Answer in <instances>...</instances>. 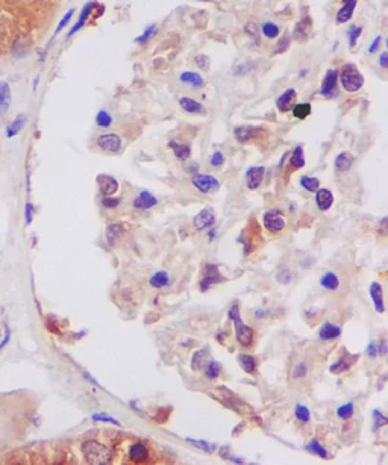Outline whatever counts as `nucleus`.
<instances>
[{
	"label": "nucleus",
	"mask_w": 388,
	"mask_h": 465,
	"mask_svg": "<svg viewBox=\"0 0 388 465\" xmlns=\"http://www.w3.org/2000/svg\"><path fill=\"white\" fill-rule=\"evenodd\" d=\"M91 420L93 421H103V423H111V425H116L118 426L120 423L117 421L116 418H113V417H110V415H105V414H94L93 417H91Z\"/></svg>",
	"instance_id": "45"
},
{
	"label": "nucleus",
	"mask_w": 388,
	"mask_h": 465,
	"mask_svg": "<svg viewBox=\"0 0 388 465\" xmlns=\"http://www.w3.org/2000/svg\"><path fill=\"white\" fill-rule=\"evenodd\" d=\"M288 44H290V36L285 35L284 36V39L277 44V47H276V53H281V52H284L287 47H288Z\"/></svg>",
	"instance_id": "52"
},
{
	"label": "nucleus",
	"mask_w": 388,
	"mask_h": 465,
	"mask_svg": "<svg viewBox=\"0 0 388 465\" xmlns=\"http://www.w3.org/2000/svg\"><path fill=\"white\" fill-rule=\"evenodd\" d=\"M25 124H26V115L25 114H20V115H17L15 117V120L8 126V129H6V135L9 137V138H12V137H15L23 128H25Z\"/></svg>",
	"instance_id": "25"
},
{
	"label": "nucleus",
	"mask_w": 388,
	"mask_h": 465,
	"mask_svg": "<svg viewBox=\"0 0 388 465\" xmlns=\"http://www.w3.org/2000/svg\"><path fill=\"white\" fill-rule=\"evenodd\" d=\"M215 237V229H211V232H209V238L212 240Z\"/></svg>",
	"instance_id": "61"
},
{
	"label": "nucleus",
	"mask_w": 388,
	"mask_h": 465,
	"mask_svg": "<svg viewBox=\"0 0 388 465\" xmlns=\"http://www.w3.org/2000/svg\"><path fill=\"white\" fill-rule=\"evenodd\" d=\"M307 450L311 452V453H314V455H317V456H320V458H328V453H326L325 447H323L320 442H317V441L310 442V444L307 446Z\"/></svg>",
	"instance_id": "39"
},
{
	"label": "nucleus",
	"mask_w": 388,
	"mask_h": 465,
	"mask_svg": "<svg viewBox=\"0 0 388 465\" xmlns=\"http://www.w3.org/2000/svg\"><path fill=\"white\" fill-rule=\"evenodd\" d=\"M97 183H99V189L103 196H113L118 189V182L113 176H108V175H99Z\"/></svg>",
	"instance_id": "13"
},
{
	"label": "nucleus",
	"mask_w": 388,
	"mask_h": 465,
	"mask_svg": "<svg viewBox=\"0 0 388 465\" xmlns=\"http://www.w3.org/2000/svg\"><path fill=\"white\" fill-rule=\"evenodd\" d=\"M154 32H155V25L149 26V28L146 29V32H144L143 35L140 36V38H137L135 41H137V43H140V44H143V43H146V41H147V39L150 38V35H152Z\"/></svg>",
	"instance_id": "48"
},
{
	"label": "nucleus",
	"mask_w": 388,
	"mask_h": 465,
	"mask_svg": "<svg viewBox=\"0 0 388 465\" xmlns=\"http://www.w3.org/2000/svg\"><path fill=\"white\" fill-rule=\"evenodd\" d=\"M290 165L293 167V168H302L304 165H305V158H304V149H302V145H297L294 150H293V153H291V158H290Z\"/></svg>",
	"instance_id": "29"
},
{
	"label": "nucleus",
	"mask_w": 388,
	"mask_h": 465,
	"mask_svg": "<svg viewBox=\"0 0 388 465\" xmlns=\"http://www.w3.org/2000/svg\"><path fill=\"white\" fill-rule=\"evenodd\" d=\"M223 162H225L223 153H222V152H215V153L212 155V158H211V165H212V167H220V165H223Z\"/></svg>",
	"instance_id": "47"
},
{
	"label": "nucleus",
	"mask_w": 388,
	"mask_h": 465,
	"mask_svg": "<svg viewBox=\"0 0 388 465\" xmlns=\"http://www.w3.org/2000/svg\"><path fill=\"white\" fill-rule=\"evenodd\" d=\"M387 59H388L387 53H382V55H381V66H382L384 69L387 67Z\"/></svg>",
	"instance_id": "60"
},
{
	"label": "nucleus",
	"mask_w": 388,
	"mask_h": 465,
	"mask_svg": "<svg viewBox=\"0 0 388 465\" xmlns=\"http://www.w3.org/2000/svg\"><path fill=\"white\" fill-rule=\"evenodd\" d=\"M353 411H355V406H353L352 401H349V403H346V405H343L337 409V415L341 420H349L353 417Z\"/></svg>",
	"instance_id": "34"
},
{
	"label": "nucleus",
	"mask_w": 388,
	"mask_h": 465,
	"mask_svg": "<svg viewBox=\"0 0 388 465\" xmlns=\"http://www.w3.org/2000/svg\"><path fill=\"white\" fill-rule=\"evenodd\" d=\"M337 80H338V73L337 70H328L325 79H323V85L320 93L329 99L337 96Z\"/></svg>",
	"instance_id": "7"
},
{
	"label": "nucleus",
	"mask_w": 388,
	"mask_h": 465,
	"mask_svg": "<svg viewBox=\"0 0 388 465\" xmlns=\"http://www.w3.org/2000/svg\"><path fill=\"white\" fill-rule=\"evenodd\" d=\"M228 315H229V319L233 320L235 323V333H236V341L241 344V346H250L252 344V341H253V335H255V332H253V329L252 327H249L247 324H244V323L241 322V319H240V309H238V305H233L232 308L229 309V312H228Z\"/></svg>",
	"instance_id": "2"
},
{
	"label": "nucleus",
	"mask_w": 388,
	"mask_h": 465,
	"mask_svg": "<svg viewBox=\"0 0 388 465\" xmlns=\"http://www.w3.org/2000/svg\"><path fill=\"white\" fill-rule=\"evenodd\" d=\"M264 178V167H252L246 173V182L249 189H256L260 188L261 182Z\"/></svg>",
	"instance_id": "14"
},
{
	"label": "nucleus",
	"mask_w": 388,
	"mask_h": 465,
	"mask_svg": "<svg viewBox=\"0 0 388 465\" xmlns=\"http://www.w3.org/2000/svg\"><path fill=\"white\" fill-rule=\"evenodd\" d=\"M96 123L100 128H110L113 124V117L105 109H102V111H99V114L96 117Z\"/></svg>",
	"instance_id": "35"
},
{
	"label": "nucleus",
	"mask_w": 388,
	"mask_h": 465,
	"mask_svg": "<svg viewBox=\"0 0 388 465\" xmlns=\"http://www.w3.org/2000/svg\"><path fill=\"white\" fill-rule=\"evenodd\" d=\"M356 359V356H350V355H344L343 358L340 359V361H337L335 364H332L331 365V373H334V374H340V373H344V371H348L350 367L353 365V361Z\"/></svg>",
	"instance_id": "21"
},
{
	"label": "nucleus",
	"mask_w": 388,
	"mask_h": 465,
	"mask_svg": "<svg viewBox=\"0 0 388 465\" xmlns=\"http://www.w3.org/2000/svg\"><path fill=\"white\" fill-rule=\"evenodd\" d=\"M238 362H240V367L246 371V373H255L256 371V359L250 355H240L238 356Z\"/></svg>",
	"instance_id": "28"
},
{
	"label": "nucleus",
	"mask_w": 388,
	"mask_h": 465,
	"mask_svg": "<svg viewBox=\"0 0 388 465\" xmlns=\"http://www.w3.org/2000/svg\"><path fill=\"white\" fill-rule=\"evenodd\" d=\"M129 459L135 464H143L149 459V450L144 444L135 442L129 447Z\"/></svg>",
	"instance_id": "11"
},
{
	"label": "nucleus",
	"mask_w": 388,
	"mask_h": 465,
	"mask_svg": "<svg viewBox=\"0 0 388 465\" xmlns=\"http://www.w3.org/2000/svg\"><path fill=\"white\" fill-rule=\"evenodd\" d=\"M179 105L182 107V109L185 112H190V114H203V107L199 102L190 99V97H181L179 99Z\"/></svg>",
	"instance_id": "27"
},
{
	"label": "nucleus",
	"mask_w": 388,
	"mask_h": 465,
	"mask_svg": "<svg viewBox=\"0 0 388 465\" xmlns=\"http://www.w3.org/2000/svg\"><path fill=\"white\" fill-rule=\"evenodd\" d=\"M379 43H381V36H378L373 43H372V46H370V49H369V52L370 53H373L375 50H378V47H379Z\"/></svg>",
	"instance_id": "59"
},
{
	"label": "nucleus",
	"mask_w": 388,
	"mask_h": 465,
	"mask_svg": "<svg viewBox=\"0 0 388 465\" xmlns=\"http://www.w3.org/2000/svg\"><path fill=\"white\" fill-rule=\"evenodd\" d=\"M73 14H75V9H70V11H67V14L62 17V20L59 22V25H58V28H56V31H55V35H58L66 26H67V23L70 22V18L73 17Z\"/></svg>",
	"instance_id": "43"
},
{
	"label": "nucleus",
	"mask_w": 388,
	"mask_h": 465,
	"mask_svg": "<svg viewBox=\"0 0 388 465\" xmlns=\"http://www.w3.org/2000/svg\"><path fill=\"white\" fill-rule=\"evenodd\" d=\"M387 221H388V217H384L381 221H379V232H381V235H387Z\"/></svg>",
	"instance_id": "55"
},
{
	"label": "nucleus",
	"mask_w": 388,
	"mask_h": 465,
	"mask_svg": "<svg viewBox=\"0 0 388 465\" xmlns=\"http://www.w3.org/2000/svg\"><path fill=\"white\" fill-rule=\"evenodd\" d=\"M188 441H190V442H193L194 446L200 447L202 450H208V452L211 450V449H209V444H206L205 441H193V439H188Z\"/></svg>",
	"instance_id": "56"
},
{
	"label": "nucleus",
	"mask_w": 388,
	"mask_h": 465,
	"mask_svg": "<svg viewBox=\"0 0 388 465\" xmlns=\"http://www.w3.org/2000/svg\"><path fill=\"white\" fill-rule=\"evenodd\" d=\"M318 335H320V340L331 341V340H335L341 335V327L337 326V324H332V323H325L323 327L320 329Z\"/></svg>",
	"instance_id": "18"
},
{
	"label": "nucleus",
	"mask_w": 388,
	"mask_h": 465,
	"mask_svg": "<svg viewBox=\"0 0 388 465\" xmlns=\"http://www.w3.org/2000/svg\"><path fill=\"white\" fill-rule=\"evenodd\" d=\"M9 340H11V332H9V329H6V332H5V336H3V340H2V343H0V350L9 343Z\"/></svg>",
	"instance_id": "57"
},
{
	"label": "nucleus",
	"mask_w": 388,
	"mask_h": 465,
	"mask_svg": "<svg viewBox=\"0 0 388 465\" xmlns=\"http://www.w3.org/2000/svg\"><path fill=\"white\" fill-rule=\"evenodd\" d=\"M256 132H258V129L253 126H238L235 129V138L238 143H249L256 137Z\"/></svg>",
	"instance_id": "17"
},
{
	"label": "nucleus",
	"mask_w": 388,
	"mask_h": 465,
	"mask_svg": "<svg viewBox=\"0 0 388 465\" xmlns=\"http://www.w3.org/2000/svg\"><path fill=\"white\" fill-rule=\"evenodd\" d=\"M294 414H296V418H297L300 423H308L311 420L310 409H308L307 406H304V405H297Z\"/></svg>",
	"instance_id": "37"
},
{
	"label": "nucleus",
	"mask_w": 388,
	"mask_h": 465,
	"mask_svg": "<svg viewBox=\"0 0 388 465\" xmlns=\"http://www.w3.org/2000/svg\"><path fill=\"white\" fill-rule=\"evenodd\" d=\"M373 418H375V426H373V430L379 429V428H382V426H385V425H387V417H385V415H382V412H381V411H375V412H373Z\"/></svg>",
	"instance_id": "42"
},
{
	"label": "nucleus",
	"mask_w": 388,
	"mask_h": 465,
	"mask_svg": "<svg viewBox=\"0 0 388 465\" xmlns=\"http://www.w3.org/2000/svg\"><path fill=\"white\" fill-rule=\"evenodd\" d=\"M214 223H215V215L211 209H202L194 217V227L197 230H206V229L212 227Z\"/></svg>",
	"instance_id": "9"
},
{
	"label": "nucleus",
	"mask_w": 388,
	"mask_h": 465,
	"mask_svg": "<svg viewBox=\"0 0 388 465\" xmlns=\"http://www.w3.org/2000/svg\"><path fill=\"white\" fill-rule=\"evenodd\" d=\"M150 286L152 288H155V289H159V288H164V286H167L170 284V276L165 273V271H158L155 273L152 278H150Z\"/></svg>",
	"instance_id": "30"
},
{
	"label": "nucleus",
	"mask_w": 388,
	"mask_h": 465,
	"mask_svg": "<svg viewBox=\"0 0 388 465\" xmlns=\"http://www.w3.org/2000/svg\"><path fill=\"white\" fill-rule=\"evenodd\" d=\"M296 97H297L296 90L290 88V90L284 91V93L279 96V99H277L276 105H277V108H279L282 112H287V111H290V109L293 108V103H294Z\"/></svg>",
	"instance_id": "16"
},
{
	"label": "nucleus",
	"mask_w": 388,
	"mask_h": 465,
	"mask_svg": "<svg viewBox=\"0 0 388 465\" xmlns=\"http://www.w3.org/2000/svg\"><path fill=\"white\" fill-rule=\"evenodd\" d=\"M352 164H353V156L348 152H343L335 158V168L338 172H349Z\"/></svg>",
	"instance_id": "24"
},
{
	"label": "nucleus",
	"mask_w": 388,
	"mask_h": 465,
	"mask_svg": "<svg viewBox=\"0 0 388 465\" xmlns=\"http://www.w3.org/2000/svg\"><path fill=\"white\" fill-rule=\"evenodd\" d=\"M361 32H362V29H361V28L352 26V29L349 31V46L350 47H353V46L356 44V39H358V36L361 35Z\"/></svg>",
	"instance_id": "46"
},
{
	"label": "nucleus",
	"mask_w": 388,
	"mask_h": 465,
	"mask_svg": "<svg viewBox=\"0 0 388 465\" xmlns=\"http://www.w3.org/2000/svg\"><path fill=\"white\" fill-rule=\"evenodd\" d=\"M179 79H181V82H185V83H190V85H193V87H202L203 85V79L197 74V73L194 72H185L182 73L181 76H179Z\"/></svg>",
	"instance_id": "32"
},
{
	"label": "nucleus",
	"mask_w": 388,
	"mask_h": 465,
	"mask_svg": "<svg viewBox=\"0 0 388 465\" xmlns=\"http://www.w3.org/2000/svg\"><path fill=\"white\" fill-rule=\"evenodd\" d=\"M246 32L252 36V38H255V41L258 43V29H256V26H255L253 23H247V26H246Z\"/></svg>",
	"instance_id": "51"
},
{
	"label": "nucleus",
	"mask_w": 388,
	"mask_h": 465,
	"mask_svg": "<svg viewBox=\"0 0 388 465\" xmlns=\"http://www.w3.org/2000/svg\"><path fill=\"white\" fill-rule=\"evenodd\" d=\"M263 223H264V227L272 232V234H279L284 230L285 227V218L284 215L277 211H267L263 215Z\"/></svg>",
	"instance_id": "5"
},
{
	"label": "nucleus",
	"mask_w": 388,
	"mask_h": 465,
	"mask_svg": "<svg viewBox=\"0 0 388 465\" xmlns=\"http://www.w3.org/2000/svg\"><path fill=\"white\" fill-rule=\"evenodd\" d=\"M291 278H293V274H291L290 271H284V273H281V274L277 276V281L282 282V284H288V282L291 281Z\"/></svg>",
	"instance_id": "53"
},
{
	"label": "nucleus",
	"mask_w": 388,
	"mask_h": 465,
	"mask_svg": "<svg viewBox=\"0 0 388 465\" xmlns=\"http://www.w3.org/2000/svg\"><path fill=\"white\" fill-rule=\"evenodd\" d=\"M263 34L267 36V38H276V36L279 35V28L274 25V23H264L263 25Z\"/></svg>",
	"instance_id": "41"
},
{
	"label": "nucleus",
	"mask_w": 388,
	"mask_h": 465,
	"mask_svg": "<svg viewBox=\"0 0 388 465\" xmlns=\"http://www.w3.org/2000/svg\"><path fill=\"white\" fill-rule=\"evenodd\" d=\"M300 185L307 189V191H311V193H315L317 189H318V186H320V182L317 178H311V176H304L302 179H300Z\"/></svg>",
	"instance_id": "36"
},
{
	"label": "nucleus",
	"mask_w": 388,
	"mask_h": 465,
	"mask_svg": "<svg viewBox=\"0 0 388 465\" xmlns=\"http://www.w3.org/2000/svg\"><path fill=\"white\" fill-rule=\"evenodd\" d=\"M25 218H26V224H31L32 218H34V205L28 203L25 208Z\"/></svg>",
	"instance_id": "50"
},
{
	"label": "nucleus",
	"mask_w": 388,
	"mask_h": 465,
	"mask_svg": "<svg viewBox=\"0 0 388 465\" xmlns=\"http://www.w3.org/2000/svg\"><path fill=\"white\" fill-rule=\"evenodd\" d=\"M120 199H114L113 196H105L103 199H102V205L105 206V208H108V209H114L117 208L118 205H120Z\"/></svg>",
	"instance_id": "44"
},
{
	"label": "nucleus",
	"mask_w": 388,
	"mask_h": 465,
	"mask_svg": "<svg viewBox=\"0 0 388 465\" xmlns=\"http://www.w3.org/2000/svg\"><path fill=\"white\" fill-rule=\"evenodd\" d=\"M305 373H307V365L302 362V364H299V367L296 368V371H294V377H302Z\"/></svg>",
	"instance_id": "54"
},
{
	"label": "nucleus",
	"mask_w": 388,
	"mask_h": 465,
	"mask_svg": "<svg viewBox=\"0 0 388 465\" xmlns=\"http://www.w3.org/2000/svg\"><path fill=\"white\" fill-rule=\"evenodd\" d=\"M97 145L105 152L116 153L121 149V138L117 134H103L97 138Z\"/></svg>",
	"instance_id": "8"
},
{
	"label": "nucleus",
	"mask_w": 388,
	"mask_h": 465,
	"mask_svg": "<svg viewBox=\"0 0 388 465\" xmlns=\"http://www.w3.org/2000/svg\"><path fill=\"white\" fill-rule=\"evenodd\" d=\"M315 202H317V206H318L320 211H328L334 203V196L329 189H326V188L320 189L318 188L315 191Z\"/></svg>",
	"instance_id": "15"
},
{
	"label": "nucleus",
	"mask_w": 388,
	"mask_h": 465,
	"mask_svg": "<svg viewBox=\"0 0 388 465\" xmlns=\"http://www.w3.org/2000/svg\"><path fill=\"white\" fill-rule=\"evenodd\" d=\"M220 370H222L220 362H217V361L209 362V364H208V367H206V370H205V376H206V379H209V381L217 379V377L220 376Z\"/></svg>",
	"instance_id": "33"
},
{
	"label": "nucleus",
	"mask_w": 388,
	"mask_h": 465,
	"mask_svg": "<svg viewBox=\"0 0 388 465\" xmlns=\"http://www.w3.org/2000/svg\"><path fill=\"white\" fill-rule=\"evenodd\" d=\"M223 281V276L220 274L217 265L214 264H206L205 268H203V276L200 279V291H208L209 288L219 282Z\"/></svg>",
	"instance_id": "4"
},
{
	"label": "nucleus",
	"mask_w": 388,
	"mask_h": 465,
	"mask_svg": "<svg viewBox=\"0 0 388 465\" xmlns=\"http://www.w3.org/2000/svg\"><path fill=\"white\" fill-rule=\"evenodd\" d=\"M341 85L346 91L349 93H356L362 88L364 85V77L359 73V70L353 66V64H346L341 69Z\"/></svg>",
	"instance_id": "3"
},
{
	"label": "nucleus",
	"mask_w": 388,
	"mask_h": 465,
	"mask_svg": "<svg viewBox=\"0 0 388 465\" xmlns=\"http://www.w3.org/2000/svg\"><path fill=\"white\" fill-rule=\"evenodd\" d=\"M93 8H94V3L93 2H90V3H87L85 6H83V9H82V12H80V17H79V20L75 23V26L70 29V32L67 34V38H70V36H73L78 31H80L82 28H83V25H85V22L88 20V17H90V14H91V11H93Z\"/></svg>",
	"instance_id": "20"
},
{
	"label": "nucleus",
	"mask_w": 388,
	"mask_h": 465,
	"mask_svg": "<svg viewBox=\"0 0 388 465\" xmlns=\"http://www.w3.org/2000/svg\"><path fill=\"white\" fill-rule=\"evenodd\" d=\"M310 112H311L310 103H300V105H296V107L293 108V114H294V117L299 118V120L307 118V117L310 115Z\"/></svg>",
	"instance_id": "38"
},
{
	"label": "nucleus",
	"mask_w": 388,
	"mask_h": 465,
	"mask_svg": "<svg viewBox=\"0 0 388 465\" xmlns=\"http://www.w3.org/2000/svg\"><path fill=\"white\" fill-rule=\"evenodd\" d=\"M320 285L328 291H337L340 286V279L335 273H326L320 279Z\"/></svg>",
	"instance_id": "26"
},
{
	"label": "nucleus",
	"mask_w": 388,
	"mask_h": 465,
	"mask_svg": "<svg viewBox=\"0 0 388 465\" xmlns=\"http://www.w3.org/2000/svg\"><path fill=\"white\" fill-rule=\"evenodd\" d=\"M83 458L91 465H106L111 462V452L106 446L97 441H87L82 446Z\"/></svg>",
	"instance_id": "1"
},
{
	"label": "nucleus",
	"mask_w": 388,
	"mask_h": 465,
	"mask_svg": "<svg viewBox=\"0 0 388 465\" xmlns=\"http://www.w3.org/2000/svg\"><path fill=\"white\" fill-rule=\"evenodd\" d=\"M121 234H123V226L121 224H110L108 226V229H106V240H108V243L110 244H116L117 240L121 237Z\"/></svg>",
	"instance_id": "31"
},
{
	"label": "nucleus",
	"mask_w": 388,
	"mask_h": 465,
	"mask_svg": "<svg viewBox=\"0 0 388 465\" xmlns=\"http://www.w3.org/2000/svg\"><path fill=\"white\" fill-rule=\"evenodd\" d=\"M156 203H158V199L152 193L149 191H141L138 194V197L134 200V208L138 209V211H147L150 208H154Z\"/></svg>",
	"instance_id": "10"
},
{
	"label": "nucleus",
	"mask_w": 388,
	"mask_h": 465,
	"mask_svg": "<svg viewBox=\"0 0 388 465\" xmlns=\"http://www.w3.org/2000/svg\"><path fill=\"white\" fill-rule=\"evenodd\" d=\"M370 297L373 300V306H375L376 312L384 314L385 312V305H384V291H382L381 284L373 282L370 285Z\"/></svg>",
	"instance_id": "12"
},
{
	"label": "nucleus",
	"mask_w": 388,
	"mask_h": 465,
	"mask_svg": "<svg viewBox=\"0 0 388 465\" xmlns=\"http://www.w3.org/2000/svg\"><path fill=\"white\" fill-rule=\"evenodd\" d=\"M379 347V355H387V341L381 340V344H378Z\"/></svg>",
	"instance_id": "58"
},
{
	"label": "nucleus",
	"mask_w": 388,
	"mask_h": 465,
	"mask_svg": "<svg viewBox=\"0 0 388 465\" xmlns=\"http://www.w3.org/2000/svg\"><path fill=\"white\" fill-rule=\"evenodd\" d=\"M193 185L203 194H208V193H214L220 188V183L219 180L215 179L214 176L211 175H197L193 178Z\"/></svg>",
	"instance_id": "6"
},
{
	"label": "nucleus",
	"mask_w": 388,
	"mask_h": 465,
	"mask_svg": "<svg viewBox=\"0 0 388 465\" xmlns=\"http://www.w3.org/2000/svg\"><path fill=\"white\" fill-rule=\"evenodd\" d=\"M168 145L171 147L176 159H179V161H187L191 156V147L188 144H179L176 141H171Z\"/></svg>",
	"instance_id": "22"
},
{
	"label": "nucleus",
	"mask_w": 388,
	"mask_h": 465,
	"mask_svg": "<svg viewBox=\"0 0 388 465\" xmlns=\"http://www.w3.org/2000/svg\"><path fill=\"white\" fill-rule=\"evenodd\" d=\"M367 355L370 356V358H376V356H379V347H378V343H370L369 344V347H367Z\"/></svg>",
	"instance_id": "49"
},
{
	"label": "nucleus",
	"mask_w": 388,
	"mask_h": 465,
	"mask_svg": "<svg viewBox=\"0 0 388 465\" xmlns=\"http://www.w3.org/2000/svg\"><path fill=\"white\" fill-rule=\"evenodd\" d=\"M206 350L203 349V350H199V352H196L193 356V368L194 370H200L203 365H205V362H206Z\"/></svg>",
	"instance_id": "40"
},
{
	"label": "nucleus",
	"mask_w": 388,
	"mask_h": 465,
	"mask_svg": "<svg viewBox=\"0 0 388 465\" xmlns=\"http://www.w3.org/2000/svg\"><path fill=\"white\" fill-rule=\"evenodd\" d=\"M355 6H356V0H348V2H346V3H344L341 8H340V11L337 12L335 22H337L338 25L349 22L350 18H352V15H353Z\"/></svg>",
	"instance_id": "19"
},
{
	"label": "nucleus",
	"mask_w": 388,
	"mask_h": 465,
	"mask_svg": "<svg viewBox=\"0 0 388 465\" xmlns=\"http://www.w3.org/2000/svg\"><path fill=\"white\" fill-rule=\"evenodd\" d=\"M11 105V90L6 82H0V114H5Z\"/></svg>",
	"instance_id": "23"
}]
</instances>
